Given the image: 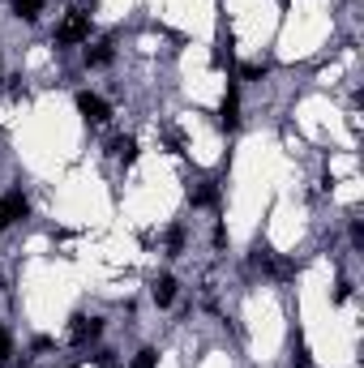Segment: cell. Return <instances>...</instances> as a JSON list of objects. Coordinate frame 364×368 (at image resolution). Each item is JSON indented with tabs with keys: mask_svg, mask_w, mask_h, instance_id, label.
Returning <instances> with one entry per match:
<instances>
[{
	"mask_svg": "<svg viewBox=\"0 0 364 368\" xmlns=\"http://www.w3.org/2000/svg\"><path fill=\"white\" fill-rule=\"evenodd\" d=\"M155 364H159V351H150V347H141L133 356V368H155Z\"/></svg>",
	"mask_w": 364,
	"mask_h": 368,
	"instance_id": "4fadbf2b",
	"label": "cell"
},
{
	"mask_svg": "<svg viewBox=\"0 0 364 368\" xmlns=\"http://www.w3.org/2000/svg\"><path fill=\"white\" fill-rule=\"evenodd\" d=\"M150 296H155V304H159V308H167V304L176 300V279H172V274H163V279H155V287H150Z\"/></svg>",
	"mask_w": 364,
	"mask_h": 368,
	"instance_id": "52a82bcc",
	"label": "cell"
},
{
	"mask_svg": "<svg viewBox=\"0 0 364 368\" xmlns=\"http://www.w3.org/2000/svg\"><path fill=\"white\" fill-rule=\"evenodd\" d=\"M218 125H223L227 133L240 129V94H236V86H227V94H223V107H218Z\"/></svg>",
	"mask_w": 364,
	"mask_h": 368,
	"instance_id": "277c9868",
	"label": "cell"
},
{
	"mask_svg": "<svg viewBox=\"0 0 364 368\" xmlns=\"http://www.w3.org/2000/svg\"><path fill=\"white\" fill-rule=\"evenodd\" d=\"M9 356H13V342H9V334H5V330H0V364H5Z\"/></svg>",
	"mask_w": 364,
	"mask_h": 368,
	"instance_id": "2e32d148",
	"label": "cell"
},
{
	"mask_svg": "<svg viewBox=\"0 0 364 368\" xmlns=\"http://www.w3.org/2000/svg\"><path fill=\"white\" fill-rule=\"evenodd\" d=\"M214 69H236V47H232V39H218V47H214Z\"/></svg>",
	"mask_w": 364,
	"mask_h": 368,
	"instance_id": "9c48e42d",
	"label": "cell"
},
{
	"mask_svg": "<svg viewBox=\"0 0 364 368\" xmlns=\"http://www.w3.org/2000/svg\"><path fill=\"white\" fill-rule=\"evenodd\" d=\"M112 56H116V52H112V43L103 39V43H94L90 52H86V64H90V69H107V64H112Z\"/></svg>",
	"mask_w": 364,
	"mask_h": 368,
	"instance_id": "ba28073f",
	"label": "cell"
},
{
	"mask_svg": "<svg viewBox=\"0 0 364 368\" xmlns=\"http://www.w3.org/2000/svg\"><path fill=\"white\" fill-rule=\"evenodd\" d=\"M73 342H90V338H99L103 334V322H99V317H86V313H78V317H73Z\"/></svg>",
	"mask_w": 364,
	"mask_h": 368,
	"instance_id": "5b68a950",
	"label": "cell"
},
{
	"mask_svg": "<svg viewBox=\"0 0 364 368\" xmlns=\"http://www.w3.org/2000/svg\"><path fill=\"white\" fill-rule=\"evenodd\" d=\"M189 202L198 206V210H214V206H218V184H214V180H202L198 189L189 193Z\"/></svg>",
	"mask_w": 364,
	"mask_h": 368,
	"instance_id": "8992f818",
	"label": "cell"
},
{
	"mask_svg": "<svg viewBox=\"0 0 364 368\" xmlns=\"http://www.w3.org/2000/svg\"><path fill=\"white\" fill-rule=\"evenodd\" d=\"M180 249H184V227H172V231H167V253L176 257Z\"/></svg>",
	"mask_w": 364,
	"mask_h": 368,
	"instance_id": "5bb4252c",
	"label": "cell"
},
{
	"mask_svg": "<svg viewBox=\"0 0 364 368\" xmlns=\"http://www.w3.org/2000/svg\"><path fill=\"white\" fill-rule=\"evenodd\" d=\"M291 364H296V368H309V364H313V356H309V347H296V356H291Z\"/></svg>",
	"mask_w": 364,
	"mask_h": 368,
	"instance_id": "9a60e30c",
	"label": "cell"
},
{
	"mask_svg": "<svg viewBox=\"0 0 364 368\" xmlns=\"http://www.w3.org/2000/svg\"><path fill=\"white\" fill-rule=\"evenodd\" d=\"M347 296H352V283H338V291H334V304H347Z\"/></svg>",
	"mask_w": 364,
	"mask_h": 368,
	"instance_id": "e0dca14e",
	"label": "cell"
},
{
	"mask_svg": "<svg viewBox=\"0 0 364 368\" xmlns=\"http://www.w3.org/2000/svg\"><path fill=\"white\" fill-rule=\"evenodd\" d=\"M78 112L86 116V125H107V116H112L107 99H99V94H90V90L78 94Z\"/></svg>",
	"mask_w": 364,
	"mask_h": 368,
	"instance_id": "3957f363",
	"label": "cell"
},
{
	"mask_svg": "<svg viewBox=\"0 0 364 368\" xmlns=\"http://www.w3.org/2000/svg\"><path fill=\"white\" fill-rule=\"evenodd\" d=\"M26 214H31V202H26V193H21V189L5 193V198H0V231H5L9 223H17V218H26Z\"/></svg>",
	"mask_w": 364,
	"mask_h": 368,
	"instance_id": "6da1fadb",
	"label": "cell"
},
{
	"mask_svg": "<svg viewBox=\"0 0 364 368\" xmlns=\"http://www.w3.org/2000/svg\"><path fill=\"white\" fill-rule=\"evenodd\" d=\"M86 39H90V17L86 13H73L56 30V47H73V43H86Z\"/></svg>",
	"mask_w": 364,
	"mask_h": 368,
	"instance_id": "7a4b0ae2",
	"label": "cell"
},
{
	"mask_svg": "<svg viewBox=\"0 0 364 368\" xmlns=\"http://www.w3.org/2000/svg\"><path fill=\"white\" fill-rule=\"evenodd\" d=\"M43 5H47V0H13V13L31 21V17H39V13H43Z\"/></svg>",
	"mask_w": 364,
	"mask_h": 368,
	"instance_id": "8fae6325",
	"label": "cell"
},
{
	"mask_svg": "<svg viewBox=\"0 0 364 368\" xmlns=\"http://www.w3.org/2000/svg\"><path fill=\"white\" fill-rule=\"evenodd\" d=\"M266 73H270V64H261V60H257V64H245V69H240V78H245V82H261Z\"/></svg>",
	"mask_w": 364,
	"mask_h": 368,
	"instance_id": "7c38bea8",
	"label": "cell"
},
{
	"mask_svg": "<svg viewBox=\"0 0 364 368\" xmlns=\"http://www.w3.org/2000/svg\"><path fill=\"white\" fill-rule=\"evenodd\" d=\"M112 155H116L120 163H133V159H137V141H133V137H112Z\"/></svg>",
	"mask_w": 364,
	"mask_h": 368,
	"instance_id": "30bf717a",
	"label": "cell"
},
{
	"mask_svg": "<svg viewBox=\"0 0 364 368\" xmlns=\"http://www.w3.org/2000/svg\"><path fill=\"white\" fill-rule=\"evenodd\" d=\"M223 244H227V227L218 223V227H214V249H223Z\"/></svg>",
	"mask_w": 364,
	"mask_h": 368,
	"instance_id": "ac0fdd59",
	"label": "cell"
},
{
	"mask_svg": "<svg viewBox=\"0 0 364 368\" xmlns=\"http://www.w3.org/2000/svg\"><path fill=\"white\" fill-rule=\"evenodd\" d=\"M352 244H364V223H352Z\"/></svg>",
	"mask_w": 364,
	"mask_h": 368,
	"instance_id": "d6986e66",
	"label": "cell"
}]
</instances>
